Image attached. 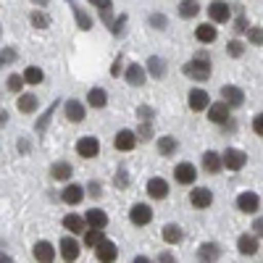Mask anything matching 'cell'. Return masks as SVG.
I'll return each mask as SVG.
<instances>
[{
  "label": "cell",
  "mask_w": 263,
  "mask_h": 263,
  "mask_svg": "<svg viewBox=\"0 0 263 263\" xmlns=\"http://www.w3.org/2000/svg\"><path fill=\"white\" fill-rule=\"evenodd\" d=\"M190 79H195V82H205L208 77H211V61L208 58H192V61H187L184 63V69H182Z\"/></svg>",
  "instance_id": "1"
},
{
  "label": "cell",
  "mask_w": 263,
  "mask_h": 263,
  "mask_svg": "<svg viewBox=\"0 0 263 263\" xmlns=\"http://www.w3.org/2000/svg\"><path fill=\"white\" fill-rule=\"evenodd\" d=\"M129 218H132V224L135 227H147L153 221V208L145 205V203H135L129 211Z\"/></svg>",
  "instance_id": "2"
},
{
  "label": "cell",
  "mask_w": 263,
  "mask_h": 263,
  "mask_svg": "<svg viewBox=\"0 0 263 263\" xmlns=\"http://www.w3.org/2000/svg\"><path fill=\"white\" fill-rule=\"evenodd\" d=\"M221 158H224V168H229V171H239V168L248 163V153L237 150V147H229Z\"/></svg>",
  "instance_id": "3"
},
{
  "label": "cell",
  "mask_w": 263,
  "mask_h": 263,
  "mask_svg": "<svg viewBox=\"0 0 263 263\" xmlns=\"http://www.w3.org/2000/svg\"><path fill=\"white\" fill-rule=\"evenodd\" d=\"M208 119L213 121V124H227L229 119H232V111H229V105L224 103V100H218V103H211V108H208Z\"/></svg>",
  "instance_id": "4"
},
{
  "label": "cell",
  "mask_w": 263,
  "mask_h": 263,
  "mask_svg": "<svg viewBox=\"0 0 263 263\" xmlns=\"http://www.w3.org/2000/svg\"><path fill=\"white\" fill-rule=\"evenodd\" d=\"M208 16H211V21H216V24H224V21H229V16H232V8H229V3H224V0H213V3L208 6Z\"/></svg>",
  "instance_id": "5"
},
{
  "label": "cell",
  "mask_w": 263,
  "mask_h": 263,
  "mask_svg": "<svg viewBox=\"0 0 263 263\" xmlns=\"http://www.w3.org/2000/svg\"><path fill=\"white\" fill-rule=\"evenodd\" d=\"M221 100L229 108H239L245 103V92L239 90V87H234V84H227V87H221Z\"/></svg>",
  "instance_id": "6"
},
{
  "label": "cell",
  "mask_w": 263,
  "mask_h": 263,
  "mask_svg": "<svg viewBox=\"0 0 263 263\" xmlns=\"http://www.w3.org/2000/svg\"><path fill=\"white\" fill-rule=\"evenodd\" d=\"M187 103H190L192 111H208V108H211V98H208V92H205V90H200V87L190 90Z\"/></svg>",
  "instance_id": "7"
},
{
  "label": "cell",
  "mask_w": 263,
  "mask_h": 263,
  "mask_svg": "<svg viewBox=\"0 0 263 263\" xmlns=\"http://www.w3.org/2000/svg\"><path fill=\"white\" fill-rule=\"evenodd\" d=\"M95 258H98L100 263H114V260L119 258V248L111 242V239H103V242L95 248Z\"/></svg>",
  "instance_id": "8"
},
{
  "label": "cell",
  "mask_w": 263,
  "mask_h": 263,
  "mask_svg": "<svg viewBox=\"0 0 263 263\" xmlns=\"http://www.w3.org/2000/svg\"><path fill=\"white\" fill-rule=\"evenodd\" d=\"M32 255L37 263H53L55 260V248L50 242H45V239H40V242L32 248Z\"/></svg>",
  "instance_id": "9"
},
{
  "label": "cell",
  "mask_w": 263,
  "mask_h": 263,
  "mask_svg": "<svg viewBox=\"0 0 263 263\" xmlns=\"http://www.w3.org/2000/svg\"><path fill=\"white\" fill-rule=\"evenodd\" d=\"M77 153H79L82 158L90 161V158H95L98 153H100V142H98L95 137H82V140L77 142Z\"/></svg>",
  "instance_id": "10"
},
{
  "label": "cell",
  "mask_w": 263,
  "mask_h": 263,
  "mask_svg": "<svg viewBox=\"0 0 263 263\" xmlns=\"http://www.w3.org/2000/svg\"><path fill=\"white\" fill-rule=\"evenodd\" d=\"M58 248H61V258H63L66 263H74V260L79 258V242H77L74 237H63Z\"/></svg>",
  "instance_id": "11"
},
{
  "label": "cell",
  "mask_w": 263,
  "mask_h": 263,
  "mask_svg": "<svg viewBox=\"0 0 263 263\" xmlns=\"http://www.w3.org/2000/svg\"><path fill=\"white\" fill-rule=\"evenodd\" d=\"M237 208L242 211V213H255L260 208V197L255 192H242V195H237Z\"/></svg>",
  "instance_id": "12"
},
{
  "label": "cell",
  "mask_w": 263,
  "mask_h": 263,
  "mask_svg": "<svg viewBox=\"0 0 263 263\" xmlns=\"http://www.w3.org/2000/svg\"><path fill=\"white\" fill-rule=\"evenodd\" d=\"M124 77H126V82L132 87H142L145 79H147V69H145V66H140V63H132L129 69L124 71Z\"/></svg>",
  "instance_id": "13"
},
{
  "label": "cell",
  "mask_w": 263,
  "mask_h": 263,
  "mask_svg": "<svg viewBox=\"0 0 263 263\" xmlns=\"http://www.w3.org/2000/svg\"><path fill=\"white\" fill-rule=\"evenodd\" d=\"M84 221H87V227H90V229H105L108 227V213L100 211V208H90V211L84 213Z\"/></svg>",
  "instance_id": "14"
},
{
  "label": "cell",
  "mask_w": 263,
  "mask_h": 263,
  "mask_svg": "<svg viewBox=\"0 0 263 263\" xmlns=\"http://www.w3.org/2000/svg\"><path fill=\"white\" fill-rule=\"evenodd\" d=\"M203 168L208 174H218L224 168V158H221V153H216V150H205L203 153Z\"/></svg>",
  "instance_id": "15"
},
{
  "label": "cell",
  "mask_w": 263,
  "mask_h": 263,
  "mask_svg": "<svg viewBox=\"0 0 263 263\" xmlns=\"http://www.w3.org/2000/svg\"><path fill=\"white\" fill-rule=\"evenodd\" d=\"M174 179H177L179 184H192L197 179V168L192 163H179L177 168H174Z\"/></svg>",
  "instance_id": "16"
},
{
  "label": "cell",
  "mask_w": 263,
  "mask_h": 263,
  "mask_svg": "<svg viewBox=\"0 0 263 263\" xmlns=\"http://www.w3.org/2000/svg\"><path fill=\"white\" fill-rule=\"evenodd\" d=\"M147 195L153 197V200H163V197L168 195V182L163 177H153L147 182Z\"/></svg>",
  "instance_id": "17"
},
{
  "label": "cell",
  "mask_w": 263,
  "mask_h": 263,
  "mask_svg": "<svg viewBox=\"0 0 263 263\" xmlns=\"http://www.w3.org/2000/svg\"><path fill=\"white\" fill-rule=\"evenodd\" d=\"M114 145H116V150H135V145H137V135L132 129H121L119 135L114 137Z\"/></svg>",
  "instance_id": "18"
},
{
  "label": "cell",
  "mask_w": 263,
  "mask_h": 263,
  "mask_svg": "<svg viewBox=\"0 0 263 263\" xmlns=\"http://www.w3.org/2000/svg\"><path fill=\"white\" fill-rule=\"evenodd\" d=\"M84 192H87V190H84L82 184H69V187L61 192V197H63L66 205H77V203L84 200Z\"/></svg>",
  "instance_id": "19"
},
{
  "label": "cell",
  "mask_w": 263,
  "mask_h": 263,
  "mask_svg": "<svg viewBox=\"0 0 263 263\" xmlns=\"http://www.w3.org/2000/svg\"><path fill=\"white\" fill-rule=\"evenodd\" d=\"M190 203H192L195 208H208V205L213 203V192L205 190V187H197V190H192V195H190Z\"/></svg>",
  "instance_id": "20"
},
{
  "label": "cell",
  "mask_w": 263,
  "mask_h": 263,
  "mask_svg": "<svg viewBox=\"0 0 263 263\" xmlns=\"http://www.w3.org/2000/svg\"><path fill=\"white\" fill-rule=\"evenodd\" d=\"M237 250L242 255H255L258 253V237L255 234H242L237 239Z\"/></svg>",
  "instance_id": "21"
},
{
  "label": "cell",
  "mask_w": 263,
  "mask_h": 263,
  "mask_svg": "<svg viewBox=\"0 0 263 263\" xmlns=\"http://www.w3.org/2000/svg\"><path fill=\"white\" fill-rule=\"evenodd\" d=\"M197 258H200L203 263H213V260L221 258V248H218L216 242H205V245H200V250H197Z\"/></svg>",
  "instance_id": "22"
},
{
  "label": "cell",
  "mask_w": 263,
  "mask_h": 263,
  "mask_svg": "<svg viewBox=\"0 0 263 263\" xmlns=\"http://www.w3.org/2000/svg\"><path fill=\"white\" fill-rule=\"evenodd\" d=\"M145 69H147V74H150L153 79H163V74H166V61L158 58V55H153V58H147Z\"/></svg>",
  "instance_id": "23"
},
{
  "label": "cell",
  "mask_w": 263,
  "mask_h": 263,
  "mask_svg": "<svg viewBox=\"0 0 263 263\" xmlns=\"http://www.w3.org/2000/svg\"><path fill=\"white\" fill-rule=\"evenodd\" d=\"M84 116H87V111H84V105L79 103V100H69L66 103V119L69 121H84Z\"/></svg>",
  "instance_id": "24"
},
{
  "label": "cell",
  "mask_w": 263,
  "mask_h": 263,
  "mask_svg": "<svg viewBox=\"0 0 263 263\" xmlns=\"http://www.w3.org/2000/svg\"><path fill=\"white\" fill-rule=\"evenodd\" d=\"M63 227L69 229L71 234H82L87 221H84V216H77V213H69V216H63Z\"/></svg>",
  "instance_id": "25"
},
{
  "label": "cell",
  "mask_w": 263,
  "mask_h": 263,
  "mask_svg": "<svg viewBox=\"0 0 263 263\" xmlns=\"http://www.w3.org/2000/svg\"><path fill=\"white\" fill-rule=\"evenodd\" d=\"M161 237L166 239L168 245H177V242H182L184 232H182V227H177V224H166V227L161 229Z\"/></svg>",
  "instance_id": "26"
},
{
  "label": "cell",
  "mask_w": 263,
  "mask_h": 263,
  "mask_svg": "<svg viewBox=\"0 0 263 263\" xmlns=\"http://www.w3.org/2000/svg\"><path fill=\"white\" fill-rule=\"evenodd\" d=\"M50 177H53V179H58V182H66V179L71 177V163H66V161L53 163V166H50Z\"/></svg>",
  "instance_id": "27"
},
{
  "label": "cell",
  "mask_w": 263,
  "mask_h": 263,
  "mask_svg": "<svg viewBox=\"0 0 263 263\" xmlns=\"http://www.w3.org/2000/svg\"><path fill=\"white\" fill-rule=\"evenodd\" d=\"M197 13H200V3H197V0H182L179 3V16L182 18H195Z\"/></svg>",
  "instance_id": "28"
},
{
  "label": "cell",
  "mask_w": 263,
  "mask_h": 263,
  "mask_svg": "<svg viewBox=\"0 0 263 263\" xmlns=\"http://www.w3.org/2000/svg\"><path fill=\"white\" fill-rule=\"evenodd\" d=\"M18 111H21V114H32V111H37V95H32V92L18 95Z\"/></svg>",
  "instance_id": "29"
},
{
  "label": "cell",
  "mask_w": 263,
  "mask_h": 263,
  "mask_svg": "<svg viewBox=\"0 0 263 263\" xmlns=\"http://www.w3.org/2000/svg\"><path fill=\"white\" fill-rule=\"evenodd\" d=\"M87 103H90L92 108H103V105L108 103V95H105L103 87H92L90 95H87Z\"/></svg>",
  "instance_id": "30"
},
{
  "label": "cell",
  "mask_w": 263,
  "mask_h": 263,
  "mask_svg": "<svg viewBox=\"0 0 263 263\" xmlns=\"http://www.w3.org/2000/svg\"><path fill=\"white\" fill-rule=\"evenodd\" d=\"M195 37H197V42H213L216 37H218V32H216V27H211V24H200L195 29Z\"/></svg>",
  "instance_id": "31"
},
{
  "label": "cell",
  "mask_w": 263,
  "mask_h": 263,
  "mask_svg": "<svg viewBox=\"0 0 263 263\" xmlns=\"http://www.w3.org/2000/svg\"><path fill=\"white\" fill-rule=\"evenodd\" d=\"M90 3L100 11V16H103V21L105 24H111L114 21V16H111V11H114V6H111V0H90Z\"/></svg>",
  "instance_id": "32"
},
{
  "label": "cell",
  "mask_w": 263,
  "mask_h": 263,
  "mask_svg": "<svg viewBox=\"0 0 263 263\" xmlns=\"http://www.w3.org/2000/svg\"><path fill=\"white\" fill-rule=\"evenodd\" d=\"M158 153H161V156H174V153H177V140H174V137H161L158 140Z\"/></svg>",
  "instance_id": "33"
},
{
  "label": "cell",
  "mask_w": 263,
  "mask_h": 263,
  "mask_svg": "<svg viewBox=\"0 0 263 263\" xmlns=\"http://www.w3.org/2000/svg\"><path fill=\"white\" fill-rule=\"evenodd\" d=\"M105 239V234H103V229H87L84 232V242L90 245V248H98L100 242Z\"/></svg>",
  "instance_id": "34"
},
{
  "label": "cell",
  "mask_w": 263,
  "mask_h": 263,
  "mask_svg": "<svg viewBox=\"0 0 263 263\" xmlns=\"http://www.w3.org/2000/svg\"><path fill=\"white\" fill-rule=\"evenodd\" d=\"M42 79H45V74H42V69H37V66H29V69L24 71V82L27 84H40Z\"/></svg>",
  "instance_id": "35"
},
{
  "label": "cell",
  "mask_w": 263,
  "mask_h": 263,
  "mask_svg": "<svg viewBox=\"0 0 263 263\" xmlns=\"http://www.w3.org/2000/svg\"><path fill=\"white\" fill-rule=\"evenodd\" d=\"M74 16H77V24H79V29H92V21H90V16H87L82 8H74Z\"/></svg>",
  "instance_id": "36"
},
{
  "label": "cell",
  "mask_w": 263,
  "mask_h": 263,
  "mask_svg": "<svg viewBox=\"0 0 263 263\" xmlns=\"http://www.w3.org/2000/svg\"><path fill=\"white\" fill-rule=\"evenodd\" d=\"M32 24H34L37 29H48V27H50V18L42 13V11H34V13H32Z\"/></svg>",
  "instance_id": "37"
},
{
  "label": "cell",
  "mask_w": 263,
  "mask_h": 263,
  "mask_svg": "<svg viewBox=\"0 0 263 263\" xmlns=\"http://www.w3.org/2000/svg\"><path fill=\"white\" fill-rule=\"evenodd\" d=\"M13 61H16V48H3L0 50V69L8 66V63H13Z\"/></svg>",
  "instance_id": "38"
},
{
  "label": "cell",
  "mask_w": 263,
  "mask_h": 263,
  "mask_svg": "<svg viewBox=\"0 0 263 263\" xmlns=\"http://www.w3.org/2000/svg\"><path fill=\"white\" fill-rule=\"evenodd\" d=\"M6 84H8V90H11V92H18V90H21V87H24L27 82H24V77H18V74H11Z\"/></svg>",
  "instance_id": "39"
},
{
  "label": "cell",
  "mask_w": 263,
  "mask_h": 263,
  "mask_svg": "<svg viewBox=\"0 0 263 263\" xmlns=\"http://www.w3.org/2000/svg\"><path fill=\"white\" fill-rule=\"evenodd\" d=\"M248 42H253V45H263V29L260 27H250L248 29Z\"/></svg>",
  "instance_id": "40"
},
{
  "label": "cell",
  "mask_w": 263,
  "mask_h": 263,
  "mask_svg": "<svg viewBox=\"0 0 263 263\" xmlns=\"http://www.w3.org/2000/svg\"><path fill=\"white\" fill-rule=\"evenodd\" d=\"M137 137H140L142 142L153 140V126H150V121H142V124H140V129H137Z\"/></svg>",
  "instance_id": "41"
},
{
  "label": "cell",
  "mask_w": 263,
  "mask_h": 263,
  "mask_svg": "<svg viewBox=\"0 0 263 263\" xmlns=\"http://www.w3.org/2000/svg\"><path fill=\"white\" fill-rule=\"evenodd\" d=\"M227 53H229V55H234V58H239V55L245 53V45H242L239 40H232L229 45H227Z\"/></svg>",
  "instance_id": "42"
},
{
  "label": "cell",
  "mask_w": 263,
  "mask_h": 263,
  "mask_svg": "<svg viewBox=\"0 0 263 263\" xmlns=\"http://www.w3.org/2000/svg\"><path fill=\"white\" fill-rule=\"evenodd\" d=\"M55 108H58V103H53V105H50V111H45V116L37 121V132H45V126H48V121H50V116H53Z\"/></svg>",
  "instance_id": "43"
},
{
  "label": "cell",
  "mask_w": 263,
  "mask_h": 263,
  "mask_svg": "<svg viewBox=\"0 0 263 263\" xmlns=\"http://www.w3.org/2000/svg\"><path fill=\"white\" fill-rule=\"evenodd\" d=\"M150 27H153V29H163V27H166V16H163V13H153V16H150Z\"/></svg>",
  "instance_id": "44"
},
{
  "label": "cell",
  "mask_w": 263,
  "mask_h": 263,
  "mask_svg": "<svg viewBox=\"0 0 263 263\" xmlns=\"http://www.w3.org/2000/svg\"><path fill=\"white\" fill-rule=\"evenodd\" d=\"M124 24H126V16H119V18H114V21H111V32H114V34H119V32L124 29Z\"/></svg>",
  "instance_id": "45"
},
{
  "label": "cell",
  "mask_w": 263,
  "mask_h": 263,
  "mask_svg": "<svg viewBox=\"0 0 263 263\" xmlns=\"http://www.w3.org/2000/svg\"><path fill=\"white\" fill-rule=\"evenodd\" d=\"M137 116H140V121H150V119H153V108L140 105V108H137Z\"/></svg>",
  "instance_id": "46"
},
{
  "label": "cell",
  "mask_w": 263,
  "mask_h": 263,
  "mask_svg": "<svg viewBox=\"0 0 263 263\" xmlns=\"http://www.w3.org/2000/svg\"><path fill=\"white\" fill-rule=\"evenodd\" d=\"M253 132L258 137H263V114H258L255 119H253Z\"/></svg>",
  "instance_id": "47"
},
{
  "label": "cell",
  "mask_w": 263,
  "mask_h": 263,
  "mask_svg": "<svg viewBox=\"0 0 263 263\" xmlns=\"http://www.w3.org/2000/svg\"><path fill=\"white\" fill-rule=\"evenodd\" d=\"M253 234L255 237H263V216H258L255 221H253Z\"/></svg>",
  "instance_id": "48"
},
{
  "label": "cell",
  "mask_w": 263,
  "mask_h": 263,
  "mask_svg": "<svg viewBox=\"0 0 263 263\" xmlns=\"http://www.w3.org/2000/svg\"><path fill=\"white\" fill-rule=\"evenodd\" d=\"M234 29H237V32H248V29H250V27H248V21H245V16H237Z\"/></svg>",
  "instance_id": "49"
},
{
  "label": "cell",
  "mask_w": 263,
  "mask_h": 263,
  "mask_svg": "<svg viewBox=\"0 0 263 263\" xmlns=\"http://www.w3.org/2000/svg\"><path fill=\"white\" fill-rule=\"evenodd\" d=\"M126 184H129L126 171H119V174H116V187H126Z\"/></svg>",
  "instance_id": "50"
},
{
  "label": "cell",
  "mask_w": 263,
  "mask_h": 263,
  "mask_svg": "<svg viewBox=\"0 0 263 263\" xmlns=\"http://www.w3.org/2000/svg\"><path fill=\"white\" fill-rule=\"evenodd\" d=\"M87 192H90V197H100V184H98V182H92L90 187H87Z\"/></svg>",
  "instance_id": "51"
},
{
  "label": "cell",
  "mask_w": 263,
  "mask_h": 263,
  "mask_svg": "<svg viewBox=\"0 0 263 263\" xmlns=\"http://www.w3.org/2000/svg\"><path fill=\"white\" fill-rule=\"evenodd\" d=\"M158 263H177V258H174L171 253H161L158 255Z\"/></svg>",
  "instance_id": "52"
},
{
  "label": "cell",
  "mask_w": 263,
  "mask_h": 263,
  "mask_svg": "<svg viewBox=\"0 0 263 263\" xmlns=\"http://www.w3.org/2000/svg\"><path fill=\"white\" fill-rule=\"evenodd\" d=\"M111 77H121V58L114 61V69H111Z\"/></svg>",
  "instance_id": "53"
},
{
  "label": "cell",
  "mask_w": 263,
  "mask_h": 263,
  "mask_svg": "<svg viewBox=\"0 0 263 263\" xmlns=\"http://www.w3.org/2000/svg\"><path fill=\"white\" fill-rule=\"evenodd\" d=\"M0 263H13V258L8 253H0Z\"/></svg>",
  "instance_id": "54"
},
{
  "label": "cell",
  "mask_w": 263,
  "mask_h": 263,
  "mask_svg": "<svg viewBox=\"0 0 263 263\" xmlns=\"http://www.w3.org/2000/svg\"><path fill=\"white\" fill-rule=\"evenodd\" d=\"M135 263H150V258H145V255H140V258H135Z\"/></svg>",
  "instance_id": "55"
},
{
  "label": "cell",
  "mask_w": 263,
  "mask_h": 263,
  "mask_svg": "<svg viewBox=\"0 0 263 263\" xmlns=\"http://www.w3.org/2000/svg\"><path fill=\"white\" fill-rule=\"evenodd\" d=\"M8 121V116H6V111H0V124H6Z\"/></svg>",
  "instance_id": "56"
}]
</instances>
